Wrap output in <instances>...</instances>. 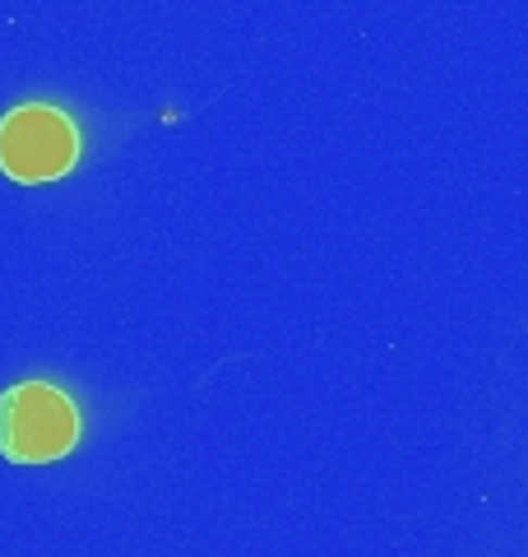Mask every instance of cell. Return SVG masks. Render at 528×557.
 Instances as JSON below:
<instances>
[{
  "label": "cell",
  "mask_w": 528,
  "mask_h": 557,
  "mask_svg": "<svg viewBox=\"0 0 528 557\" xmlns=\"http://www.w3.org/2000/svg\"><path fill=\"white\" fill-rule=\"evenodd\" d=\"M79 159V135L65 112L24 102L0 116V168L14 182H56Z\"/></svg>",
  "instance_id": "cell-2"
},
{
  "label": "cell",
  "mask_w": 528,
  "mask_h": 557,
  "mask_svg": "<svg viewBox=\"0 0 528 557\" xmlns=\"http://www.w3.org/2000/svg\"><path fill=\"white\" fill-rule=\"evenodd\" d=\"M79 442V409L47 381H20L0 395V456L10 465H51Z\"/></svg>",
  "instance_id": "cell-1"
}]
</instances>
